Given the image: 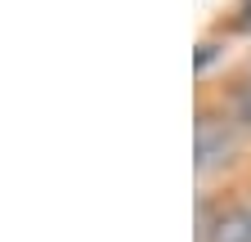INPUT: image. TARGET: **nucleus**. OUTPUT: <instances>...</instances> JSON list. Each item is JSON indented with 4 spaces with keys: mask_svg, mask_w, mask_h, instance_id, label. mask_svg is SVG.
I'll use <instances>...</instances> for the list:
<instances>
[{
    "mask_svg": "<svg viewBox=\"0 0 251 242\" xmlns=\"http://www.w3.org/2000/svg\"><path fill=\"white\" fill-rule=\"evenodd\" d=\"M193 144H198V170H215V166H225L233 162V126H229V117H220V112H202L198 117V126H193Z\"/></svg>",
    "mask_w": 251,
    "mask_h": 242,
    "instance_id": "obj_1",
    "label": "nucleus"
},
{
    "mask_svg": "<svg viewBox=\"0 0 251 242\" xmlns=\"http://www.w3.org/2000/svg\"><path fill=\"white\" fill-rule=\"evenodd\" d=\"M198 242H251V206H225V211H202Z\"/></svg>",
    "mask_w": 251,
    "mask_h": 242,
    "instance_id": "obj_2",
    "label": "nucleus"
},
{
    "mask_svg": "<svg viewBox=\"0 0 251 242\" xmlns=\"http://www.w3.org/2000/svg\"><path fill=\"white\" fill-rule=\"evenodd\" d=\"M233 112H238V121L251 130V81H242L238 85V95H233Z\"/></svg>",
    "mask_w": 251,
    "mask_h": 242,
    "instance_id": "obj_3",
    "label": "nucleus"
},
{
    "mask_svg": "<svg viewBox=\"0 0 251 242\" xmlns=\"http://www.w3.org/2000/svg\"><path fill=\"white\" fill-rule=\"evenodd\" d=\"M211 58H215V45H211V41H206V45H198V72L211 63Z\"/></svg>",
    "mask_w": 251,
    "mask_h": 242,
    "instance_id": "obj_4",
    "label": "nucleus"
},
{
    "mask_svg": "<svg viewBox=\"0 0 251 242\" xmlns=\"http://www.w3.org/2000/svg\"><path fill=\"white\" fill-rule=\"evenodd\" d=\"M238 27H242V32H251V0L242 5V18H238Z\"/></svg>",
    "mask_w": 251,
    "mask_h": 242,
    "instance_id": "obj_5",
    "label": "nucleus"
}]
</instances>
